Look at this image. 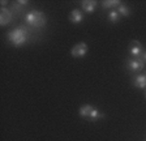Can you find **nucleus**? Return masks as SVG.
Wrapping results in <instances>:
<instances>
[{"instance_id": "nucleus-1", "label": "nucleus", "mask_w": 146, "mask_h": 141, "mask_svg": "<svg viewBox=\"0 0 146 141\" xmlns=\"http://www.w3.org/2000/svg\"><path fill=\"white\" fill-rule=\"evenodd\" d=\"M24 21L26 25L33 26V28H43L46 22H47V17H46V15L43 12L34 9L25 15Z\"/></svg>"}, {"instance_id": "nucleus-2", "label": "nucleus", "mask_w": 146, "mask_h": 141, "mask_svg": "<svg viewBox=\"0 0 146 141\" xmlns=\"http://www.w3.org/2000/svg\"><path fill=\"white\" fill-rule=\"evenodd\" d=\"M29 39V33L24 28H16L8 33V41L15 46H22Z\"/></svg>"}, {"instance_id": "nucleus-3", "label": "nucleus", "mask_w": 146, "mask_h": 141, "mask_svg": "<svg viewBox=\"0 0 146 141\" xmlns=\"http://www.w3.org/2000/svg\"><path fill=\"white\" fill-rule=\"evenodd\" d=\"M88 51H89L88 45H86L85 42H80L72 47L70 55H72L73 58H82V56H85L86 54H88Z\"/></svg>"}, {"instance_id": "nucleus-4", "label": "nucleus", "mask_w": 146, "mask_h": 141, "mask_svg": "<svg viewBox=\"0 0 146 141\" xmlns=\"http://www.w3.org/2000/svg\"><path fill=\"white\" fill-rule=\"evenodd\" d=\"M127 67L131 72H141L145 68V63L140 58H129L127 60Z\"/></svg>"}, {"instance_id": "nucleus-5", "label": "nucleus", "mask_w": 146, "mask_h": 141, "mask_svg": "<svg viewBox=\"0 0 146 141\" xmlns=\"http://www.w3.org/2000/svg\"><path fill=\"white\" fill-rule=\"evenodd\" d=\"M143 51H145V50H143L141 42H138V41H132V42L129 43V54L132 55V58H140Z\"/></svg>"}, {"instance_id": "nucleus-6", "label": "nucleus", "mask_w": 146, "mask_h": 141, "mask_svg": "<svg viewBox=\"0 0 146 141\" xmlns=\"http://www.w3.org/2000/svg\"><path fill=\"white\" fill-rule=\"evenodd\" d=\"M98 7V3L95 0H84L81 1V8L85 13H93Z\"/></svg>"}, {"instance_id": "nucleus-7", "label": "nucleus", "mask_w": 146, "mask_h": 141, "mask_svg": "<svg viewBox=\"0 0 146 141\" xmlns=\"http://www.w3.org/2000/svg\"><path fill=\"white\" fill-rule=\"evenodd\" d=\"M11 21H12V12L8 8H1V12H0V25L5 26Z\"/></svg>"}, {"instance_id": "nucleus-8", "label": "nucleus", "mask_w": 146, "mask_h": 141, "mask_svg": "<svg viewBox=\"0 0 146 141\" xmlns=\"http://www.w3.org/2000/svg\"><path fill=\"white\" fill-rule=\"evenodd\" d=\"M84 20V12L80 9H73L69 13V21L72 24H80Z\"/></svg>"}, {"instance_id": "nucleus-9", "label": "nucleus", "mask_w": 146, "mask_h": 141, "mask_svg": "<svg viewBox=\"0 0 146 141\" xmlns=\"http://www.w3.org/2000/svg\"><path fill=\"white\" fill-rule=\"evenodd\" d=\"M94 108L95 107H93L91 104H82L81 107H80V110H78V114H80V116H82V118H90V115H91V112L94 111Z\"/></svg>"}, {"instance_id": "nucleus-10", "label": "nucleus", "mask_w": 146, "mask_h": 141, "mask_svg": "<svg viewBox=\"0 0 146 141\" xmlns=\"http://www.w3.org/2000/svg\"><path fill=\"white\" fill-rule=\"evenodd\" d=\"M133 84L138 89H145L146 88V76L145 74H138L133 77Z\"/></svg>"}, {"instance_id": "nucleus-11", "label": "nucleus", "mask_w": 146, "mask_h": 141, "mask_svg": "<svg viewBox=\"0 0 146 141\" xmlns=\"http://www.w3.org/2000/svg\"><path fill=\"white\" fill-rule=\"evenodd\" d=\"M121 4L123 3L120 0H104V1H102V7L104 9H111V8H116L117 9Z\"/></svg>"}, {"instance_id": "nucleus-12", "label": "nucleus", "mask_w": 146, "mask_h": 141, "mask_svg": "<svg viewBox=\"0 0 146 141\" xmlns=\"http://www.w3.org/2000/svg\"><path fill=\"white\" fill-rule=\"evenodd\" d=\"M116 11H117V13L120 15V17H129V16H131V9H129V7L125 5V4H121Z\"/></svg>"}, {"instance_id": "nucleus-13", "label": "nucleus", "mask_w": 146, "mask_h": 141, "mask_svg": "<svg viewBox=\"0 0 146 141\" xmlns=\"http://www.w3.org/2000/svg\"><path fill=\"white\" fill-rule=\"evenodd\" d=\"M107 19H108L110 22H112V24H116V22L120 20V15L117 13V11H116V9H112V11H110L108 16H107Z\"/></svg>"}, {"instance_id": "nucleus-14", "label": "nucleus", "mask_w": 146, "mask_h": 141, "mask_svg": "<svg viewBox=\"0 0 146 141\" xmlns=\"http://www.w3.org/2000/svg\"><path fill=\"white\" fill-rule=\"evenodd\" d=\"M25 7L24 5H21V4H18V3H16L15 5H12V11L13 12H16V13H20L22 9H24Z\"/></svg>"}, {"instance_id": "nucleus-15", "label": "nucleus", "mask_w": 146, "mask_h": 141, "mask_svg": "<svg viewBox=\"0 0 146 141\" xmlns=\"http://www.w3.org/2000/svg\"><path fill=\"white\" fill-rule=\"evenodd\" d=\"M18 4H21V5H24V7H26L27 4H29V1L27 0H20V1H17Z\"/></svg>"}, {"instance_id": "nucleus-16", "label": "nucleus", "mask_w": 146, "mask_h": 141, "mask_svg": "<svg viewBox=\"0 0 146 141\" xmlns=\"http://www.w3.org/2000/svg\"><path fill=\"white\" fill-rule=\"evenodd\" d=\"M140 59L143 61V63H146V51H143V52H142V55L140 56Z\"/></svg>"}, {"instance_id": "nucleus-17", "label": "nucleus", "mask_w": 146, "mask_h": 141, "mask_svg": "<svg viewBox=\"0 0 146 141\" xmlns=\"http://www.w3.org/2000/svg\"><path fill=\"white\" fill-rule=\"evenodd\" d=\"M1 5H3V8H5V5H7V1H5V0H3V1H1Z\"/></svg>"}, {"instance_id": "nucleus-18", "label": "nucleus", "mask_w": 146, "mask_h": 141, "mask_svg": "<svg viewBox=\"0 0 146 141\" xmlns=\"http://www.w3.org/2000/svg\"><path fill=\"white\" fill-rule=\"evenodd\" d=\"M145 76H146V73H145Z\"/></svg>"}, {"instance_id": "nucleus-19", "label": "nucleus", "mask_w": 146, "mask_h": 141, "mask_svg": "<svg viewBox=\"0 0 146 141\" xmlns=\"http://www.w3.org/2000/svg\"><path fill=\"white\" fill-rule=\"evenodd\" d=\"M145 97H146V94H145Z\"/></svg>"}]
</instances>
